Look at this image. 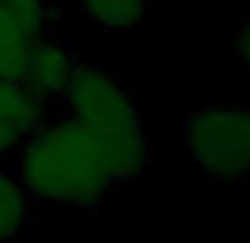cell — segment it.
Returning a JSON list of instances; mask_svg holds the SVG:
<instances>
[{"mask_svg":"<svg viewBox=\"0 0 250 243\" xmlns=\"http://www.w3.org/2000/svg\"><path fill=\"white\" fill-rule=\"evenodd\" d=\"M13 169L29 205L100 208L116 189L100 141L83 122L52 106L39 131L16 154Z\"/></svg>","mask_w":250,"mask_h":243,"instance_id":"1","label":"cell"},{"mask_svg":"<svg viewBox=\"0 0 250 243\" xmlns=\"http://www.w3.org/2000/svg\"><path fill=\"white\" fill-rule=\"evenodd\" d=\"M58 109H64L93 131L116 183L147 169L154 150L145 134V122L132 90L125 87L112 64L106 61L77 64Z\"/></svg>","mask_w":250,"mask_h":243,"instance_id":"2","label":"cell"},{"mask_svg":"<svg viewBox=\"0 0 250 243\" xmlns=\"http://www.w3.org/2000/svg\"><path fill=\"white\" fill-rule=\"evenodd\" d=\"M183 148L212 179L250 176V106H196L183 122Z\"/></svg>","mask_w":250,"mask_h":243,"instance_id":"3","label":"cell"},{"mask_svg":"<svg viewBox=\"0 0 250 243\" xmlns=\"http://www.w3.org/2000/svg\"><path fill=\"white\" fill-rule=\"evenodd\" d=\"M77 55L74 48L64 42V38L55 36V29L42 32L36 38L29 52V61H26V71H22L20 83L36 96L39 103H45L48 109L61 103L67 83H71L74 71H77Z\"/></svg>","mask_w":250,"mask_h":243,"instance_id":"4","label":"cell"},{"mask_svg":"<svg viewBox=\"0 0 250 243\" xmlns=\"http://www.w3.org/2000/svg\"><path fill=\"white\" fill-rule=\"evenodd\" d=\"M48 106L39 103L20 80L0 77V160L13 163L26 141L45 122Z\"/></svg>","mask_w":250,"mask_h":243,"instance_id":"5","label":"cell"},{"mask_svg":"<svg viewBox=\"0 0 250 243\" xmlns=\"http://www.w3.org/2000/svg\"><path fill=\"white\" fill-rule=\"evenodd\" d=\"M52 29V19H32L0 0V77L20 80L36 38Z\"/></svg>","mask_w":250,"mask_h":243,"instance_id":"6","label":"cell"},{"mask_svg":"<svg viewBox=\"0 0 250 243\" xmlns=\"http://www.w3.org/2000/svg\"><path fill=\"white\" fill-rule=\"evenodd\" d=\"M77 7L103 32L125 36V32L141 26V19L151 10V0H77Z\"/></svg>","mask_w":250,"mask_h":243,"instance_id":"7","label":"cell"},{"mask_svg":"<svg viewBox=\"0 0 250 243\" xmlns=\"http://www.w3.org/2000/svg\"><path fill=\"white\" fill-rule=\"evenodd\" d=\"M29 211H32L29 195L22 189L13 163L0 160V243L13 240L20 234V227L29 218Z\"/></svg>","mask_w":250,"mask_h":243,"instance_id":"8","label":"cell"},{"mask_svg":"<svg viewBox=\"0 0 250 243\" xmlns=\"http://www.w3.org/2000/svg\"><path fill=\"white\" fill-rule=\"evenodd\" d=\"M228 55L234 64H241L244 71H250V16H244L228 36Z\"/></svg>","mask_w":250,"mask_h":243,"instance_id":"9","label":"cell"},{"mask_svg":"<svg viewBox=\"0 0 250 243\" xmlns=\"http://www.w3.org/2000/svg\"><path fill=\"white\" fill-rule=\"evenodd\" d=\"M10 7H16L20 13H26V16H32V19H52L48 16V10H45V3L42 0H7Z\"/></svg>","mask_w":250,"mask_h":243,"instance_id":"10","label":"cell"}]
</instances>
